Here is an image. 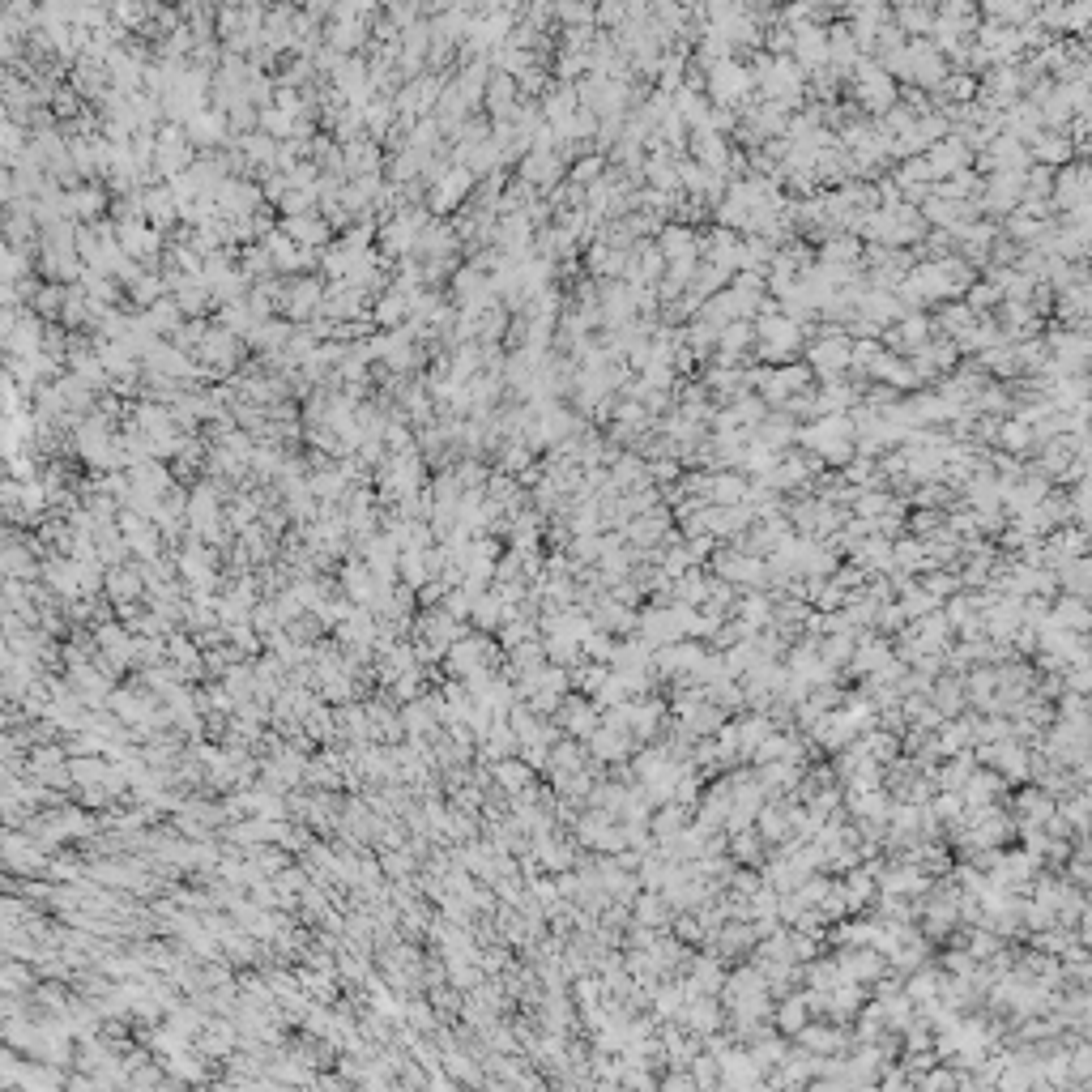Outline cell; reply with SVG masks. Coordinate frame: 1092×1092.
Segmentation results:
<instances>
[{
	"mask_svg": "<svg viewBox=\"0 0 1092 1092\" xmlns=\"http://www.w3.org/2000/svg\"><path fill=\"white\" fill-rule=\"evenodd\" d=\"M192 167V137H188V128L184 124H167L163 133H158L154 141V171L158 175H167V184L171 180H180V175H188Z\"/></svg>",
	"mask_w": 1092,
	"mask_h": 1092,
	"instance_id": "1",
	"label": "cell"
},
{
	"mask_svg": "<svg viewBox=\"0 0 1092 1092\" xmlns=\"http://www.w3.org/2000/svg\"><path fill=\"white\" fill-rule=\"evenodd\" d=\"M188 525L192 542H218L222 538V508H218V487L201 483L188 495Z\"/></svg>",
	"mask_w": 1092,
	"mask_h": 1092,
	"instance_id": "2",
	"label": "cell"
},
{
	"mask_svg": "<svg viewBox=\"0 0 1092 1092\" xmlns=\"http://www.w3.org/2000/svg\"><path fill=\"white\" fill-rule=\"evenodd\" d=\"M427 227H431V222H427L423 210H397V214L380 227V244H384V252H393V256L419 252V239H423Z\"/></svg>",
	"mask_w": 1092,
	"mask_h": 1092,
	"instance_id": "3",
	"label": "cell"
},
{
	"mask_svg": "<svg viewBox=\"0 0 1092 1092\" xmlns=\"http://www.w3.org/2000/svg\"><path fill=\"white\" fill-rule=\"evenodd\" d=\"M474 188V171L470 167H431V210L448 214L470 197Z\"/></svg>",
	"mask_w": 1092,
	"mask_h": 1092,
	"instance_id": "4",
	"label": "cell"
},
{
	"mask_svg": "<svg viewBox=\"0 0 1092 1092\" xmlns=\"http://www.w3.org/2000/svg\"><path fill=\"white\" fill-rule=\"evenodd\" d=\"M380 487L389 500H414V495L423 491V461L414 457V453H393V461L384 465V478H380Z\"/></svg>",
	"mask_w": 1092,
	"mask_h": 1092,
	"instance_id": "5",
	"label": "cell"
},
{
	"mask_svg": "<svg viewBox=\"0 0 1092 1092\" xmlns=\"http://www.w3.org/2000/svg\"><path fill=\"white\" fill-rule=\"evenodd\" d=\"M116 525H120V534H124V546H128V551H137L141 559H154V555H158V538H163V529H158L150 517H137V512H124V517H120Z\"/></svg>",
	"mask_w": 1092,
	"mask_h": 1092,
	"instance_id": "6",
	"label": "cell"
},
{
	"mask_svg": "<svg viewBox=\"0 0 1092 1092\" xmlns=\"http://www.w3.org/2000/svg\"><path fill=\"white\" fill-rule=\"evenodd\" d=\"M320 303H325V286L312 282V278H295L291 286H286V295H282V308L291 312L295 320H308L320 312Z\"/></svg>",
	"mask_w": 1092,
	"mask_h": 1092,
	"instance_id": "7",
	"label": "cell"
},
{
	"mask_svg": "<svg viewBox=\"0 0 1092 1092\" xmlns=\"http://www.w3.org/2000/svg\"><path fill=\"white\" fill-rule=\"evenodd\" d=\"M320 316H329V320H355V316H363V291H359V286H350V282H333L329 291H325V303H320Z\"/></svg>",
	"mask_w": 1092,
	"mask_h": 1092,
	"instance_id": "8",
	"label": "cell"
},
{
	"mask_svg": "<svg viewBox=\"0 0 1092 1092\" xmlns=\"http://www.w3.org/2000/svg\"><path fill=\"white\" fill-rule=\"evenodd\" d=\"M521 180L529 188H555L559 184V154L555 150H529L521 158Z\"/></svg>",
	"mask_w": 1092,
	"mask_h": 1092,
	"instance_id": "9",
	"label": "cell"
},
{
	"mask_svg": "<svg viewBox=\"0 0 1092 1092\" xmlns=\"http://www.w3.org/2000/svg\"><path fill=\"white\" fill-rule=\"evenodd\" d=\"M197 355L205 359V367H235L239 359V337L227 333V329H210L205 342L197 346Z\"/></svg>",
	"mask_w": 1092,
	"mask_h": 1092,
	"instance_id": "10",
	"label": "cell"
},
{
	"mask_svg": "<svg viewBox=\"0 0 1092 1092\" xmlns=\"http://www.w3.org/2000/svg\"><path fill=\"white\" fill-rule=\"evenodd\" d=\"M487 103H491L495 124H508L512 116H517V77L495 73L491 82H487Z\"/></svg>",
	"mask_w": 1092,
	"mask_h": 1092,
	"instance_id": "11",
	"label": "cell"
},
{
	"mask_svg": "<svg viewBox=\"0 0 1092 1092\" xmlns=\"http://www.w3.org/2000/svg\"><path fill=\"white\" fill-rule=\"evenodd\" d=\"M141 201H146V218H150V227H167V222L180 218V197H175V192H171V184L141 188Z\"/></svg>",
	"mask_w": 1092,
	"mask_h": 1092,
	"instance_id": "12",
	"label": "cell"
},
{
	"mask_svg": "<svg viewBox=\"0 0 1092 1092\" xmlns=\"http://www.w3.org/2000/svg\"><path fill=\"white\" fill-rule=\"evenodd\" d=\"M282 231L291 235L299 248L316 252V248H325V239H329V222H325V218H316V214H303V218H286V222H282Z\"/></svg>",
	"mask_w": 1092,
	"mask_h": 1092,
	"instance_id": "13",
	"label": "cell"
},
{
	"mask_svg": "<svg viewBox=\"0 0 1092 1092\" xmlns=\"http://www.w3.org/2000/svg\"><path fill=\"white\" fill-rule=\"evenodd\" d=\"M188 137H192V146H222V137H231L227 133V116L222 111H201V116H192L188 124Z\"/></svg>",
	"mask_w": 1092,
	"mask_h": 1092,
	"instance_id": "14",
	"label": "cell"
},
{
	"mask_svg": "<svg viewBox=\"0 0 1092 1092\" xmlns=\"http://www.w3.org/2000/svg\"><path fill=\"white\" fill-rule=\"evenodd\" d=\"M103 205H107V192L103 188H69L64 192V218H99L103 214Z\"/></svg>",
	"mask_w": 1092,
	"mask_h": 1092,
	"instance_id": "15",
	"label": "cell"
},
{
	"mask_svg": "<svg viewBox=\"0 0 1092 1092\" xmlns=\"http://www.w3.org/2000/svg\"><path fill=\"white\" fill-rule=\"evenodd\" d=\"M342 171L350 175H376L380 171V150H376V141H350V146H342Z\"/></svg>",
	"mask_w": 1092,
	"mask_h": 1092,
	"instance_id": "16",
	"label": "cell"
},
{
	"mask_svg": "<svg viewBox=\"0 0 1092 1092\" xmlns=\"http://www.w3.org/2000/svg\"><path fill=\"white\" fill-rule=\"evenodd\" d=\"M163 286H167V278H158V273H146V269H141V278L128 282V295H133L137 308H146V312H150L154 303L163 299Z\"/></svg>",
	"mask_w": 1092,
	"mask_h": 1092,
	"instance_id": "17",
	"label": "cell"
},
{
	"mask_svg": "<svg viewBox=\"0 0 1092 1092\" xmlns=\"http://www.w3.org/2000/svg\"><path fill=\"white\" fill-rule=\"evenodd\" d=\"M291 337H295V329L286 325V320H261V325L252 329V342L261 350H282V346H291Z\"/></svg>",
	"mask_w": 1092,
	"mask_h": 1092,
	"instance_id": "18",
	"label": "cell"
},
{
	"mask_svg": "<svg viewBox=\"0 0 1092 1092\" xmlns=\"http://www.w3.org/2000/svg\"><path fill=\"white\" fill-rule=\"evenodd\" d=\"M146 320H150V329L163 337V333H180V303L175 299H158L154 308L146 312Z\"/></svg>",
	"mask_w": 1092,
	"mask_h": 1092,
	"instance_id": "19",
	"label": "cell"
},
{
	"mask_svg": "<svg viewBox=\"0 0 1092 1092\" xmlns=\"http://www.w3.org/2000/svg\"><path fill=\"white\" fill-rule=\"evenodd\" d=\"M401 576H406L410 585H423L427 581V555L423 551H406V555H401Z\"/></svg>",
	"mask_w": 1092,
	"mask_h": 1092,
	"instance_id": "20",
	"label": "cell"
},
{
	"mask_svg": "<svg viewBox=\"0 0 1092 1092\" xmlns=\"http://www.w3.org/2000/svg\"><path fill=\"white\" fill-rule=\"evenodd\" d=\"M137 589H141V576L133 568H116V572H111V593H116V598H133Z\"/></svg>",
	"mask_w": 1092,
	"mask_h": 1092,
	"instance_id": "21",
	"label": "cell"
},
{
	"mask_svg": "<svg viewBox=\"0 0 1092 1092\" xmlns=\"http://www.w3.org/2000/svg\"><path fill=\"white\" fill-rule=\"evenodd\" d=\"M598 167H602V158H585V163L572 167V180L576 184H593V180H598Z\"/></svg>",
	"mask_w": 1092,
	"mask_h": 1092,
	"instance_id": "22",
	"label": "cell"
},
{
	"mask_svg": "<svg viewBox=\"0 0 1092 1092\" xmlns=\"http://www.w3.org/2000/svg\"><path fill=\"white\" fill-rule=\"evenodd\" d=\"M815 363H824V367H837V363H845V346L828 342L824 350H815Z\"/></svg>",
	"mask_w": 1092,
	"mask_h": 1092,
	"instance_id": "23",
	"label": "cell"
}]
</instances>
